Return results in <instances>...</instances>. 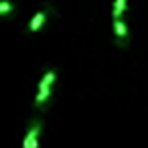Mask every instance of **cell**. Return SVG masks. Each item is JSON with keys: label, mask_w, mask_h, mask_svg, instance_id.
Instances as JSON below:
<instances>
[{"label": "cell", "mask_w": 148, "mask_h": 148, "mask_svg": "<svg viewBox=\"0 0 148 148\" xmlns=\"http://www.w3.org/2000/svg\"><path fill=\"white\" fill-rule=\"evenodd\" d=\"M55 79H57V73H55L53 69L45 71V75L41 77L39 89H37V97H35V106H37L39 110H43V108L47 106V101H49V97H51V89H53V85H55Z\"/></svg>", "instance_id": "obj_1"}, {"label": "cell", "mask_w": 148, "mask_h": 148, "mask_svg": "<svg viewBox=\"0 0 148 148\" xmlns=\"http://www.w3.org/2000/svg\"><path fill=\"white\" fill-rule=\"evenodd\" d=\"M45 18H47V12H37V14L33 16L31 25H29V31H31V33H37V31H39V29L43 27Z\"/></svg>", "instance_id": "obj_4"}, {"label": "cell", "mask_w": 148, "mask_h": 148, "mask_svg": "<svg viewBox=\"0 0 148 148\" xmlns=\"http://www.w3.org/2000/svg\"><path fill=\"white\" fill-rule=\"evenodd\" d=\"M126 4H128V0H114V18H122L124 10H126Z\"/></svg>", "instance_id": "obj_5"}, {"label": "cell", "mask_w": 148, "mask_h": 148, "mask_svg": "<svg viewBox=\"0 0 148 148\" xmlns=\"http://www.w3.org/2000/svg\"><path fill=\"white\" fill-rule=\"evenodd\" d=\"M41 130H43V124L41 120H33L25 138H23V148H39V136H41Z\"/></svg>", "instance_id": "obj_2"}, {"label": "cell", "mask_w": 148, "mask_h": 148, "mask_svg": "<svg viewBox=\"0 0 148 148\" xmlns=\"http://www.w3.org/2000/svg\"><path fill=\"white\" fill-rule=\"evenodd\" d=\"M12 4L10 2H6V0H0V16H2V14H10L12 12Z\"/></svg>", "instance_id": "obj_6"}, {"label": "cell", "mask_w": 148, "mask_h": 148, "mask_svg": "<svg viewBox=\"0 0 148 148\" xmlns=\"http://www.w3.org/2000/svg\"><path fill=\"white\" fill-rule=\"evenodd\" d=\"M114 33H116L118 45L124 47V45H126V39H128V29H126V25H124L122 18H114Z\"/></svg>", "instance_id": "obj_3"}]
</instances>
